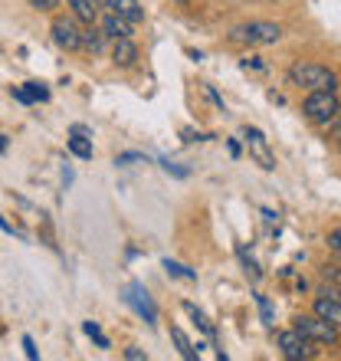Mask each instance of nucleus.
<instances>
[{
    "mask_svg": "<svg viewBox=\"0 0 341 361\" xmlns=\"http://www.w3.org/2000/svg\"><path fill=\"white\" fill-rule=\"evenodd\" d=\"M230 39L233 43H247V47H273V43L283 39V27L279 23H266V20H253V23L230 30Z\"/></svg>",
    "mask_w": 341,
    "mask_h": 361,
    "instance_id": "1",
    "label": "nucleus"
},
{
    "mask_svg": "<svg viewBox=\"0 0 341 361\" xmlns=\"http://www.w3.org/2000/svg\"><path fill=\"white\" fill-rule=\"evenodd\" d=\"M289 79H292L295 86L309 89V92H322V89H332L335 92V73L318 66V63H295L289 69Z\"/></svg>",
    "mask_w": 341,
    "mask_h": 361,
    "instance_id": "2",
    "label": "nucleus"
},
{
    "mask_svg": "<svg viewBox=\"0 0 341 361\" xmlns=\"http://www.w3.org/2000/svg\"><path fill=\"white\" fill-rule=\"evenodd\" d=\"M338 95L332 92V89H322V92H309V99L302 102V112L305 118H312V122L318 125H328L338 118Z\"/></svg>",
    "mask_w": 341,
    "mask_h": 361,
    "instance_id": "3",
    "label": "nucleus"
},
{
    "mask_svg": "<svg viewBox=\"0 0 341 361\" xmlns=\"http://www.w3.org/2000/svg\"><path fill=\"white\" fill-rule=\"evenodd\" d=\"M292 329H299V332L305 335V338H312L315 345H338V332L341 329H335L332 322H325L322 315H299L295 319Z\"/></svg>",
    "mask_w": 341,
    "mask_h": 361,
    "instance_id": "4",
    "label": "nucleus"
},
{
    "mask_svg": "<svg viewBox=\"0 0 341 361\" xmlns=\"http://www.w3.org/2000/svg\"><path fill=\"white\" fill-rule=\"evenodd\" d=\"M275 345H279L283 358H289V361L315 358V342L312 338H305L299 329H285V332H279L275 335Z\"/></svg>",
    "mask_w": 341,
    "mask_h": 361,
    "instance_id": "5",
    "label": "nucleus"
},
{
    "mask_svg": "<svg viewBox=\"0 0 341 361\" xmlns=\"http://www.w3.org/2000/svg\"><path fill=\"white\" fill-rule=\"evenodd\" d=\"M243 142H247L249 154L256 158V164H259L263 171H273V168H275V154L269 152V138H266V135L259 132V128L247 125V128H243Z\"/></svg>",
    "mask_w": 341,
    "mask_h": 361,
    "instance_id": "6",
    "label": "nucleus"
},
{
    "mask_svg": "<svg viewBox=\"0 0 341 361\" xmlns=\"http://www.w3.org/2000/svg\"><path fill=\"white\" fill-rule=\"evenodd\" d=\"M312 312L322 315L325 322H332L335 329H341V293L335 289V286H328V289H322V293L315 295Z\"/></svg>",
    "mask_w": 341,
    "mask_h": 361,
    "instance_id": "7",
    "label": "nucleus"
},
{
    "mask_svg": "<svg viewBox=\"0 0 341 361\" xmlns=\"http://www.w3.org/2000/svg\"><path fill=\"white\" fill-rule=\"evenodd\" d=\"M122 299H125V302H128V305H132L135 312L142 315V319H144V322H148V325H151V329H154V325H158V309H154L151 295H148V289H144V286L132 283V286H128V289H125V295H122Z\"/></svg>",
    "mask_w": 341,
    "mask_h": 361,
    "instance_id": "8",
    "label": "nucleus"
},
{
    "mask_svg": "<svg viewBox=\"0 0 341 361\" xmlns=\"http://www.w3.org/2000/svg\"><path fill=\"white\" fill-rule=\"evenodd\" d=\"M49 30H53V43L59 49H82V30L69 17H56Z\"/></svg>",
    "mask_w": 341,
    "mask_h": 361,
    "instance_id": "9",
    "label": "nucleus"
},
{
    "mask_svg": "<svg viewBox=\"0 0 341 361\" xmlns=\"http://www.w3.org/2000/svg\"><path fill=\"white\" fill-rule=\"evenodd\" d=\"M135 59H138V47L132 43V37H122V39H115V47H112V63L115 66H135Z\"/></svg>",
    "mask_w": 341,
    "mask_h": 361,
    "instance_id": "10",
    "label": "nucleus"
},
{
    "mask_svg": "<svg viewBox=\"0 0 341 361\" xmlns=\"http://www.w3.org/2000/svg\"><path fill=\"white\" fill-rule=\"evenodd\" d=\"M99 27H102V33H105L108 39L132 37V23H128L125 17H118V13H112V10H108V13L102 17V23H99Z\"/></svg>",
    "mask_w": 341,
    "mask_h": 361,
    "instance_id": "11",
    "label": "nucleus"
},
{
    "mask_svg": "<svg viewBox=\"0 0 341 361\" xmlns=\"http://www.w3.org/2000/svg\"><path fill=\"white\" fill-rule=\"evenodd\" d=\"M105 7L112 13H118V17H125L128 23H142L144 20V10L138 0H105Z\"/></svg>",
    "mask_w": 341,
    "mask_h": 361,
    "instance_id": "12",
    "label": "nucleus"
},
{
    "mask_svg": "<svg viewBox=\"0 0 341 361\" xmlns=\"http://www.w3.org/2000/svg\"><path fill=\"white\" fill-rule=\"evenodd\" d=\"M66 7H73L76 20H82V23H95V17H99V4L95 0H66Z\"/></svg>",
    "mask_w": 341,
    "mask_h": 361,
    "instance_id": "13",
    "label": "nucleus"
},
{
    "mask_svg": "<svg viewBox=\"0 0 341 361\" xmlns=\"http://www.w3.org/2000/svg\"><path fill=\"white\" fill-rule=\"evenodd\" d=\"M105 39H108V37L102 33V27L92 30V23H89V30H82V49H89V53H102Z\"/></svg>",
    "mask_w": 341,
    "mask_h": 361,
    "instance_id": "14",
    "label": "nucleus"
},
{
    "mask_svg": "<svg viewBox=\"0 0 341 361\" xmlns=\"http://www.w3.org/2000/svg\"><path fill=\"white\" fill-rule=\"evenodd\" d=\"M170 338H174V345H178V352L184 355L187 361H194L200 355V348H194V342H190L187 335H184V329H170Z\"/></svg>",
    "mask_w": 341,
    "mask_h": 361,
    "instance_id": "15",
    "label": "nucleus"
},
{
    "mask_svg": "<svg viewBox=\"0 0 341 361\" xmlns=\"http://www.w3.org/2000/svg\"><path fill=\"white\" fill-rule=\"evenodd\" d=\"M69 152L82 158V161H92V138H82V135H73L69 138Z\"/></svg>",
    "mask_w": 341,
    "mask_h": 361,
    "instance_id": "16",
    "label": "nucleus"
},
{
    "mask_svg": "<svg viewBox=\"0 0 341 361\" xmlns=\"http://www.w3.org/2000/svg\"><path fill=\"white\" fill-rule=\"evenodd\" d=\"M164 269H168L170 276H180V279H190V283H197V273L194 269H187L184 263H174V259H164Z\"/></svg>",
    "mask_w": 341,
    "mask_h": 361,
    "instance_id": "17",
    "label": "nucleus"
},
{
    "mask_svg": "<svg viewBox=\"0 0 341 361\" xmlns=\"http://www.w3.org/2000/svg\"><path fill=\"white\" fill-rule=\"evenodd\" d=\"M82 332L89 335V338H92V342L99 345V348H108V338H105V335H102V329H99V325H95L92 319H89V322H82Z\"/></svg>",
    "mask_w": 341,
    "mask_h": 361,
    "instance_id": "18",
    "label": "nucleus"
},
{
    "mask_svg": "<svg viewBox=\"0 0 341 361\" xmlns=\"http://www.w3.org/2000/svg\"><path fill=\"white\" fill-rule=\"evenodd\" d=\"M318 273H322V279L328 286H335V289H341V267H335V263H325L322 269H318Z\"/></svg>",
    "mask_w": 341,
    "mask_h": 361,
    "instance_id": "19",
    "label": "nucleus"
},
{
    "mask_svg": "<svg viewBox=\"0 0 341 361\" xmlns=\"http://www.w3.org/2000/svg\"><path fill=\"white\" fill-rule=\"evenodd\" d=\"M184 309H187V312H190V319H194V322H197V325H200V329H204V332H207V335H213V325H210V322H207V315L200 312L197 305H190V302H184Z\"/></svg>",
    "mask_w": 341,
    "mask_h": 361,
    "instance_id": "20",
    "label": "nucleus"
},
{
    "mask_svg": "<svg viewBox=\"0 0 341 361\" xmlns=\"http://www.w3.org/2000/svg\"><path fill=\"white\" fill-rule=\"evenodd\" d=\"M256 302H259V312H263V322L273 329L275 325V309H273V302L266 299V295H256Z\"/></svg>",
    "mask_w": 341,
    "mask_h": 361,
    "instance_id": "21",
    "label": "nucleus"
},
{
    "mask_svg": "<svg viewBox=\"0 0 341 361\" xmlns=\"http://www.w3.org/2000/svg\"><path fill=\"white\" fill-rule=\"evenodd\" d=\"M27 92L33 95L37 102H49V89H46V82H37V79H33V82H27Z\"/></svg>",
    "mask_w": 341,
    "mask_h": 361,
    "instance_id": "22",
    "label": "nucleus"
},
{
    "mask_svg": "<svg viewBox=\"0 0 341 361\" xmlns=\"http://www.w3.org/2000/svg\"><path fill=\"white\" fill-rule=\"evenodd\" d=\"M237 253H240V259H243V267H247V269H249V273H253V276H259V267H256V259L249 257L247 250H243V247H237Z\"/></svg>",
    "mask_w": 341,
    "mask_h": 361,
    "instance_id": "23",
    "label": "nucleus"
},
{
    "mask_svg": "<svg viewBox=\"0 0 341 361\" xmlns=\"http://www.w3.org/2000/svg\"><path fill=\"white\" fill-rule=\"evenodd\" d=\"M161 168L168 174H174V178H187V168H180V164H170L168 158H161Z\"/></svg>",
    "mask_w": 341,
    "mask_h": 361,
    "instance_id": "24",
    "label": "nucleus"
},
{
    "mask_svg": "<svg viewBox=\"0 0 341 361\" xmlns=\"http://www.w3.org/2000/svg\"><path fill=\"white\" fill-rule=\"evenodd\" d=\"M132 161H144V154L142 152H125L115 158V164H132Z\"/></svg>",
    "mask_w": 341,
    "mask_h": 361,
    "instance_id": "25",
    "label": "nucleus"
},
{
    "mask_svg": "<svg viewBox=\"0 0 341 361\" xmlns=\"http://www.w3.org/2000/svg\"><path fill=\"white\" fill-rule=\"evenodd\" d=\"M23 352H27V358H30V361H37V358H39L37 345H33V338H30V335H23Z\"/></svg>",
    "mask_w": 341,
    "mask_h": 361,
    "instance_id": "26",
    "label": "nucleus"
},
{
    "mask_svg": "<svg viewBox=\"0 0 341 361\" xmlns=\"http://www.w3.org/2000/svg\"><path fill=\"white\" fill-rule=\"evenodd\" d=\"M328 250H335V253H338V257H341V227L328 233Z\"/></svg>",
    "mask_w": 341,
    "mask_h": 361,
    "instance_id": "27",
    "label": "nucleus"
},
{
    "mask_svg": "<svg viewBox=\"0 0 341 361\" xmlns=\"http://www.w3.org/2000/svg\"><path fill=\"white\" fill-rule=\"evenodd\" d=\"M13 99H17V102H23V105H33V102H37V99H33L27 89H13Z\"/></svg>",
    "mask_w": 341,
    "mask_h": 361,
    "instance_id": "28",
    "label": "nucleus"
},
{
    "mask_svg": "<svg viewBox=\"0 0 341 361\" xmlns=\"http://www.w3.org/2000/svg\"><path fill=\"white\" fill-rule=\"evenodd\" d=\"M56 4H59V0H30V7H33V10H53Z\"/></svg>",
    "mask_w": 341,
    "mask_h": 361,
    "instance_id": "29",
    "label": "nucleus"
},
{
    "mask_svg": "<svg viewBox=\"0 0 341 361\" xmlns=\"http://www.w3.org/2000/svg\"><path fill=\"white\" fill-rule=\"evenodd\" d=\"M125 358H128V361H144L148 355H144L142 348H125Z\"/></svg>",
    "mask_w": 341,
    "mask_h": 361,
    "instance_id": "30",
    "label": "nucleus"
},
{
    "mask_svg": "<svg viewBox=\"0 0 341 361\" xmlns=\"http://www.w3.org/2000/svg\"><path fill=\"white\" fill-rule=\"evenodd\" d=\"M73 135H82V138H92V128H85V125H73Z\"/></svg>",
    "mask_w": 341,
    "mask_h": 361,
    "instance_id": "31",
    "label": "nucleus"
},
{
    "mask_svg": "<svg viewBox=\"0 0 341 361\" xmlns=\"http://www.w3.org/2000/svg\"><path fill=\"white\" fill-rule=\"evenodd\" d=\"M332 138L341 145V118H335V125H332Z\"/></svg>",
    "mask_w": 341,
    "mask_h": 361,
    "instance_id": "32",
    "label": "nucleus"
},
{
    "mask_svg": "<svg viewBox=\"0 0 341 361\" xmlns=\"http://www.w3.org/2000/svg\"><path fill=\"white\" fill-rule=\"evenodd\" d=\"M7 152V138H4V135H0V154Z\"/></svg>",
    "mask_w": 341,
    "mask_h": 361,
    "instance_id": "33",
    "label": "nucleus"
},
{
    "mask_svg": "<svg viewBox=\"0 0 341 361\" xmlns=\"http://www.w3.org/2000/svg\"><path fill=\"white\" fill-rule=\"evenodd\" d=\"M95 4H99V7H105V0H95Z\"/></svg>",
    "mask_w": 341,
    "mask_h": 361,
    "instance_id": "34",
    "label": "nucleus"
},
{
    "mask_svg": "<svg viewBox=\"0 0 341 361\" xmlns=\"http://www.w3.org/2000/svg\"><path fill=\"white\" fill-rule=\"evenodd\" d=\"M180 4H187V0H180Z\"/></svg>",
    "mask_w": 341,
    "mask_h": 361,
    "instance_id": "35",
    "label": "nucleus"
}]
</instances>
